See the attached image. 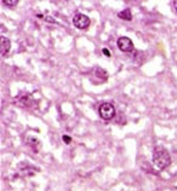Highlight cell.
I'll return each mask as SVG.
<instances>
[{"label":"cell","instance_id":"7a4b0ae2","mask_svg":"<svg viewBox=\"0 0 177 191\" xmlns=\"http://www.w3.org/2000/svg\"><path fill=\"white\" fill-rule=\"evenodd\" d=\"M98 113L103 120H110L115 115V108L112 103H103V104H101Z\"/></svg>","mask_w":177,"mask_h":191},{"label":"cell","instance_id":"5b68a950","mask_svg":"<svg viewBox=\"0 0 177 191\" xmlns=\"http://www.w3.org/2000/svg\"><path fill=\"white\" fill-rule=\"evenodd\" d=\"M10 47H11L10 40L5 37H2V46H0V52H2V54H6L10 51Z\"/></svg>","mask_w":177,"mask_h":191},{"label":"cell","instance_id":"6da1fadb","mask_svg":"<svg viewBox=\"0 0 177 191\" xmlns=\"http://www.w3.org/2000/svg\"><path fill=\"white\" fill-rule=\"evenodd\" d=\"M153 163L159 168V169H164L167 166H170L171 163V157L169 155V152L164 149V148H155L154 152H153Z\"/></svg>","mask_w":177,"mask_h":191},{"label":"cell","instance_id":"52a82bcc","mask_svg":"<svg viewBox=\"0 0 177 191\" xmlns=\"http://www.w3.org/2000/svg\"><path fill=\"white\" fill-rule=\"evenodd\" d=\"M3 3L8 6H16L17 5V0H3Z\"/></svg>","mask_w":177,"mask_h":191},{"label":"cell","instance_id":"277c9868","mask_svg":"<svg viewBox=\"0 0 177 191\" xmlns=\"http://www.w3.org/2000/svg\"><path fill=\"white\" fill-rule=\"evenodd\" d=\"M118 47H119L120 51L123 52H130L134 50V43L131 39L126 38V37H122L118 39V43H116Z\"/></svg>","mask_w":177,"mask_h":191},{"label":"cell","instance_id":"8992f818","mask_svg":"<svg viewBox=\"0 0 177 191\" xmlns=\"http://www.w3.org/2000/svg\"><path fill=\"white\" fill-rule=\"evenodd\" d=\"M118 16H119L120 18H123V19H125V21H131L132 19V15H131V11L129 9L119 12V15H118Z\"/></svg>","mask_w":177,"mask_h":191},{"label":"cell","instance_id":"9c48e42d","mask_svg":"<svg viewBox=\"0 0 177 191\" xmlns=\"http://www.w3.org/2000/svg\"><path fill=\"white\" fill-rule=\"evenodd\" d=\"M103 53H104L107 57H109V56H110V53H109V51H108L107 48H103Z\"/></svg>","mask_w":177,"mask_h":191},{"label":"cell","instance_id":"30bf717a","mask_svg":"<svg viewBox=\"0 0 177 191\" xmlns=\"http://www.w3.org/2000/svg\"><path fill=\"white\" fill-rule=\"evenodd\" d=\"M172 5H173V9H175V11H176V13H177V0L172 3Z\"/></svg>","mask_w":177,"mask_h":191},{"label":"cell","instance_id":"3957f363","mask_svg":"<svg viewBox=\"0 0 177 191\" xmlns=\"http://www.w3.org/2000/svg\"><path fill=\"white\" fill-rule=\"evenodd\" d=\"M73 24L78 29H86L90 25V18L84 13H76L73 17Z\"/></svg>","mask_w":177,"mask_h":191},{"label":"cell","instance_id":"ba28073f","mask_svg":"<svg viewBox=\"0 0 177 191\" xmlns=\"http://www.w3.org/2000/svg\"><path fill=\"white\" fill-rule=\"evenodd\" d=\"M62 139H63V142H64L66 144H69V143L72 142V138H70V137H68V136H63V137H62Z\"/></svg>","mask_w":177,"mask_h":191}]
</instances>
